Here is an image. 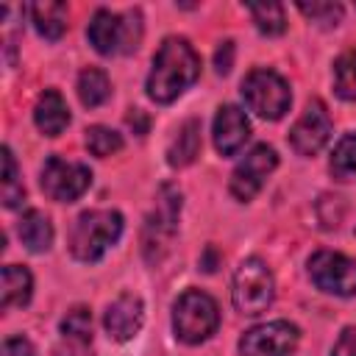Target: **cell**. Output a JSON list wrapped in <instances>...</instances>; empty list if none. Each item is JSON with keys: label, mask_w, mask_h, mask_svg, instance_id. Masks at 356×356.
<instances>
[{"label": "cell", "mask_w": 356, "mask_h": 356, "mask_svg": "<svg viewBox=\"0 0 356 356\" xmlns=\"http://www.w3.org/2000/svg\"><path fill=\"white\" fill-rule=\"evenodd\" d=\"M298 8H300V14L303 17H309L314 25H320V28H334V25H339L342 22V14H345V8L339 6V3H325V0H317V3H298Z\"/></svg>", "instance_id": "cell-27"}, {"label": "cell", "mask_w": 356, "mask_h": 356, "mask_svg": "<svg viewBox=\"0 0 356 356\" xmlns=\"http://www.w3.org/2000/svg\"><path fill=\"white\" fill-rule=\"evenodd\" d=\"M122 236V214L114 209H92L78 214L70 228V253L78 261H97Z\"/></svg>", "instance_id": "cell-2"}, {"label": "cell", "mask_w": 356, "mask_h": 356, "mask_svg": "<svg viewBox=\"0 0 356 356\" xmlns=\"http://www.w3.org/2000/svg\"><path fill=\"white\" fill-rule=\"evenodd\" d=\"M220 325V309L211 295L200 289H186L172 303V331L186 345L206 342Z\"/></svg>", "instance_id": "cell-4"}, {"label": "cell", "mask_w": 356, "mask_h": 356, "mask_svg": "<svg viewBox=\"0 0 356 356\" xmlns=\"http://www.w3.org/2000/svg\"><path fill=\"white\" fill-rule=\"evenodd\" d=\"M31 289H33V278L25 267H19V264L3 267V298H0L3 309L25 306L31 300Z\"/></svg>", "instance_id": "cell-19"}, {"label": "cell", "mask_w": 356, "mask_h": 356, "mask_svg": "<svg viewBox=\"0 0 356 356\" xmlns=\"http://www.w3.org/2000/svg\"><path fill=\"white\" fill-rule=\"evenodd\" d=\"M33 122L44 136H58L70 125V108L58 89H44L33 106Z\"/></svg>", "instance_id": "cell-15"}, {"label": "cell", "mask_w": 356, "mask_h": 356, "mask_svg": "<svg viewBox=\"0 0 356 356\" xmlns=\"http://www.w3.org/2000/svg\"><path fill=\"white\" fill-rule=\"evenodd\" d=\"M197 153H200V120H186L175 131V136L167 147V164L170 167H186L197 159Z\"/></svg>", "instance_id": "cell-17"}, {"label": "cell", "mask_w": 356, "mask_h": 356, "mask_svg": "<svg viewBox=\"0 0 356 356\" xmlns=\"http://www.w3.org/2000/svg\"><path fill=\"white\" fill-rule=\"evenodd\" d=\"M256 28L267 36H278L286 28V17H284V6L281 3H259V6H248Z\"/></svg>", "instance_id": "cell-24"}, {"label": "cell", "mask_w": 356, "mask_h": 356, "mask_svg": "<svg viewBox=\"0 0 356 356\" xmlns=\"http://www.w3.org/2000/svg\"><path fill=\"white\" fill-rule=\"evenodd\" d=\"M17 234H19V242L31 250V253H44L50 250L53 245V225H50V217L39 209H28L22 217H19V225H17Z\"/></svg>", "instance_id": "cell-16"}, {"label": "cell", "mask_w": 356, "mask_h": 356, "mask_svg": "<svg viewBox=\"0 0 356 356\" xmlns=\"http://www.w3.org/2000/svg\"><path fill=\"white\" fill-rule=\"evenodd\" d=\"M331 175L342 184H356V134H345L331 153Z\"/></svg>", "instance_id": "cell-21"}, {"label": "cell", "mask_w": 356, "mask_h": 356, "mask_svg": "<svg viewBox=\"0 0 356 356\" xmlns=\"http://www.w3.org/2000/svg\"><path fill=\"white\" fill-rule=\"evenodd\" d=\"M142 320H145L142 300L136 295H131V292H125L117 300H111L106 314H103V325H106L108 337L117 339V342H125V339L136 337L139 328H142Z\"/></svg>", "instance_id": "cell-14"}, {"label": "cell", "mask_w": 356, "mask_h": 356, "mask_svg": "<svg viewBox=\"0 0 356 356\" xmlns=\"http://www.w3.org/2000/svg\"><path fill=\"white\" fill-rule=\"evenodd\" d=\"M200 267H203L206 273H214V270H217V250H214V248H206V259L200 261Z\"/></svg>", "instance_id": "cell-33"}, {"label": "cell", "mask_w": 356, "mask_h": 356, "mask_svg": "<svg viewBox=\"0 0 356 356\" xmlns=\"http://www.w3.org/2000/svg\"><path fill=\"white\" fill-rule=\"evenodd\" d=\"M275 298V281L270 267L261 259H245L236 273H234V284H231V300L236 306V312L242 314H261L267 312V306Z\"/></svg>", "instance_id": "cell-6"}, {"label": "cell", "mask_w": 356, "mask_h": 356, "mask_svg": "<svg viewBox=\"0 0 356 356\" xmlns=\"http://www.w3.org/2000/svg\"><path fill=\"white\" fill-rule=\"evenodd\" d=\"M250 136V122L245 111L234 103H225L217 108L214 117V147L220 156H236Z\"/></svg>", "instance_id": "cell-13"}, {"label": "cell", "mask_w": 356, "mask_h": 356, "mask_svg": "<svg viewBox=\"0 0 356 356\" xmlns=\"http://www.w3.org/2000/svg\"><path fill=\"white\" fill-rule=\"evenodd\" d=\"M331 356H356V328H345L339 334Z\"/></svg>", "instance_id": "cell-31"}, {"label": "cell", "mask_w": 356, "mask_h": 356, "mask_svg": "<svg viewBox=\"0 0 356 356\" xmlns=\"http://www.w3.org/2000/svg\"><path fill=\"white\" fill-rule=\"evenodd\" d=\"M231 64H234V42L225 39V42L217 47V53H214V70H217L220 75H228V72H231Z\"/></svg>", "instance_id": "cell-29"}, {"label": "cell", "mask_w": 356, "mask_h": 356, "mask_svg": "<svg viewBox=\"0 0 356 356\" xmlns=\"http://www.w3.org/2000/svg\"><path fill=\"white\" fill-rule=\"evenodd\" d=\"M86 147L92 156L106 159V156L122 150V136L106 125H92V128H86Z\"/></svg>", "instance_id": "cell-25"}, {"label": "cell", "mask_w": 356, "mask_h": 356, "mask_svg": "<svg viewBox=\"0 0 356 356\" xmlns=\"http://www.w3.org/2000/svg\"><path fill=\"white\" fill-rule=\"evenodd\" d=\"M142 14L139 8L128 11V14H114L108 8H97L89 19L86 36L89 44L100 53V56H114V53H134L142 44Z\"/></svg>", "instance_id": "cell-3"}, {"label": "cell", "mask_w": 356, "mask_h": 356, "mask_svg": "<svg viewBox=\"0 0 356 356\" xmlns=\"http://www.w3.org/2000/svg\"><path fill=\"white\" fill-rule=\"evenodd\" d=\"M200 75V56L184 36H167L156 56L147 75V97L156 103H172L178 95H184Z\"/></svg>", "instance_id": "cell-1"}, {"label": "cell", "mask_w": 356, "mask_h": 356, "mask_svg": "<svg viewBox=\"0 0 356 356\" xmlns=\"http://www.w3.org/2000/svg\"><path fill=\"white\" fill-rule=\"evenodd\" d=\"M278 167V156L270 145H256L245 153V159L234 167L231 172V181H228V189L236 200H253V195L264 186L267 175Z\"/></svg>", "instance_id": "cell-11"}, {"label": "cell", "mask_w": 356, "mask_h": 356, "mask_svg": "<svg viewBox=\"0 0 356 356\" xmlns=\"http://www.w3.org/2000/svg\"><path fill=\"white\" fill-rule=\"evenodd\" d=\"M28 14H31L36 33L50 42L61 39V33L67 31V6L64 3H33L28 8Z\"/></svg>", "instance_id": "cell-18"}, {"label": "cell", "mask_w": 356, "mask_h": 356, "mask_svg": "<svg viewBox=\"0 0 356 356\" xmlns=\"http://www.w3.org/2000/svg\"><path fill=\"white\" fill-rule=\"evenodd\" d=\"M242 100L253 114L264 120H281L292 103V92L278 72L267 67H256L242 81Z\"/></svg>", "instance_id": "cell-5"}, {"label": "cell", "mask_w": 356, "mask_h": 356, "mask_svg": "<svg viewBox=\"0 0 356 356\" xmlns=\"http://www.w3.org/2000/svg\"><path fill=\"white\" fill-rule=\"evenodd\" d=\"M298 342H300L298 325L286 320H273L245 331L239 339V353L242 356H295Z\"/></svg>", "instance_id": "cell-9"}, {"label": "cell", "mask_w": 356, "mask_h": 356, "mask_svg": "<svg viewBox=\"0 0 356 356\" xmlns=\"http://www.w3.org/2000/svg\"><path fill=\"white\" fill-rule=\"evenodd\" d=\"M334 92L342 100H356V47L337 58V64H334Z\"/></svg>", "instance_id": "cell-23"}, {"label": "cell", "mask_w": 356, "mask_h": 356, "mask_svg": "<svg viewBox=\"0 0 356 356\" xmlns=\"http://www.w3.org/2000/svg\"><path fill=\"white\" fill-rule=\"evenodd\" d=\"M53 356H95V350L89 348V342L81 339H61V345L53 350Z\"/></svg>", "instance_id": "cell-28"}, {"label": "cell", "mask_w": 356, "mask_h": 356, "mask_svg": "<svg viewBox=\"0 0 356 356\" xmlns=\"http://www.w3.org/2000/svg\"><path fill=\"white\" fill-rule=\"evenodd\" d=\"M61 334L67 339H81V342H92V312L86 306H75L64 314L61 320Z\"/></svg>", "instance_id": "cell-26"}, {"label": "cell", "mask_w": 356, "mask_h": 356, "mask_svg": "<svg viewBox=\"0 0 356 356\" xmlns=\"http://www.w3.org/2000/svg\"><path fill=\"white\" fill-rule=\"evenodd\" d=\"M0 195H3V206L6 209H17L25 197V186H22V178H19V170H17V161H14V153L11 147L6 145L3 147V181H0Z\"/></svg>", "instance_id": "cell-22"}, {"label": "cell", "mask_w": 356, "mask_h": 356, "mask_svg": "<svg viewBox=\"0 0 356 356\" xmlns=\"http://www.w3.org/2000/svg\"><path fill=\"white\" fill-rule=\"evenodd\" d=\"M39 184L44 189L47 197L58 200V203H72L78 200L89 184H92V172L86 164H78V161H64L58 156H50L44 164H42V175H39Z\"/></svg>", "instance_id": "cell-8"}, {"label": "cell", "mask_w": 356, "mask_h": 356, "mask_svg": "<svg viewBox=\"0 0 356 356\" xmlns=\"http://www.w3.org/2000/svg\"><path fill=\"white\" fill-rule=\"evenodd\" d=\"M128 125L142 136L145 131H147V120H145V114H142V108H131V114H128Z\"/></svg>", "instance_id": "cell-32"}, {"label": "cell", "mask_w": 356, "mask_h": 356, "mask_svg": "<svg viewBox=\"0 0 356 356\" xmlns=\"http://www.w3.org/2000/svg\"><path fill=\"white\" fill-rule=\"evenodd\" d=\"M178 214H181V192H178L172 184H164V186L159 189L156 209H153V214H150L147 222H145L142 245H145L147 261H159L161 253L167 250V245H170V239H172V234H175Z\"/></svg>", "instance_id": "cell-7"}, {"label": "cell", "mask_w": 356, "mask_h": 356, "mask_svg": "<svg viewBox=\"0 0 356 356\" xmlns=\"http://www.w3.org/2000/svg\"><path fill=\"white\" fill-rule=\"evenodd\" d=\"M111 95V83H108V75L97 67H89L78 75V97L86 108H97L108 100Z\"/></svg>", "instance_id": "cell-20"}, {"label": "cell", "mask_w": 356, "mask_h": 356, "mask_svg": "<svg viewBox=\"0 0 356 356\" xmlns=\"http://www.w3.org/2000/svg\"><path fill=\"white\" fill-rule=\"evenodd\" d=\"M309 275L317 289L328 295H356V261L348 259L345 253L334 250H320L309 259Z\"/></svg>", "instance_id": "cell-10"}, {"label": "cell", "mask_w": 356, "mask_h": 356, "mask_svg": "<svg viewBox=\"0 0 356 356\" xmlns=\"http://www.w3.org/2000/svg\"><path fill=\"white\" fill-rule=\"evenodd\" d=\"M331 136V117L320 100H309L303 114L289 131V145L298 156H314L325 147Z\"/></svg>", "instance_id": "cell-12"}, {"label": "cell", "mask_w": 356, "mask_h": 356, "mask_svg": "<svg viewBox=\"0 0 356 356\" xmlns=\"http://www.w3.org/2000/svg\"><path fill=\"white\" fill-rule=\"evenodd\" d=\"M3 356H36V350L25 337H8L3 342Z\"/></svg>", "instance_id": "cell-30"}]
</instances>
